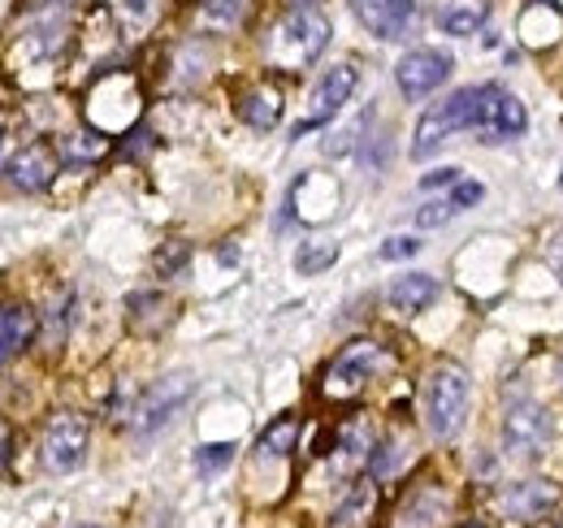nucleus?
Masks as SVG:
<instances>
[{
	"mask_svg": "<svg viewBox=\"0 0 563 528\" xmlns=\"http://www.w3.org/2000/svg\"><path fill=\"white\" fill-rule=\"evenodd\" d=\"M482 96H486V82L482 87H460L451 91L446 100H438L421 122H417V143H412V156L424 161L433 156L451 134L460 131H477V118H482Z\"/></svg>",
	"mask_w": 563,
	"mask_h": 528,
	"instance_id": "obj_1",
	"label": "nucleus"
},
{
	"mask_svg": "<svg viewBox=\"0 0 563 528\" xmlns=\"http://www.w3.org/2000/svg\"><path fill=\"white\" fill-rule=\"evenodd\" d=\"M468 373L460 364H433V373L424 377V425L433 438H455L464 416H468Z\"/></svg>",
	"mask_w": 563,
	"mask_h": 528,
	"instance_id": "obj_2",
	"label": "nucleus"
},
{
	"mask_svg": "<svg viewBox=\"0 0 563 528\" xmlns=\"http://www.w3.org/2000/svg\"><path fill=\"white\" fill-rule=\"evenodd\" d=\"M330 44V22L317 9H290L269 40V62L278 69H299L317 62Z\"/></svg>",
	"mask_w": 563,
	"mask_h": 528,
	"instance_id": "obj_3",
	"label": "nucleus"
},
{
	"mask_svg": "<svg viewBox=\"0 0 563 528\" xmlns=\"http://www.w3.org/2000/svg\"><path fill=\"white\" fill-rule=\"evenodd\" d=\"M555 438V425H551V411L533 398H516L507 403L503 411V451L516 455V460H542L547 447Z\"/></svg>",
	"mask_w": 563,
	"mask_h": 528,
	"instance_id": "obj_4",
	"label": "nucleus"
},
{
	"mask_svg": "<svg viewBox=\"0 0 563 528\" xmlns=\"http://www.w3.org/2000/svg\"><path fill=\"white\" fill-rule=\"evenodd\" d=\"M386 364V351L377 342H352L334 355L330 373H325V395L334 403H352L364 395V386L373 382V373Z\"/></svg>",
	"mask_w": 563,
	"mask_h": 528,
	"instance_id": "obj_5",
	"label": "nucleus"
},
{
	"mask_svg": "<svg viewBox=\"0 0 563 528\" xmlns=\"http://www.w3.org/2000/svg\"><path fill=\"white\" fill-rule=\"evenodd\" d=\"M87 442H91V425L87 416L78 411H53V420L44 425V468L48 472H74L82 455H87Z\"/></svg>",
	"mask_w": 563,
	"mask_h": 528,
	"instance_id": "obj_6",
	"label": "nucleus"
},
{
	"mask_svg": "<svg viewBox=\"0 0 563 528\" xmlns=\"http://www.w3.org/2000/svg\"><path fill=\"white\" fill-rule=\"evenodd\" d=\"M355 82H360V69H355L352 62H339L334 69H325V74L317 78L312 96H308V118L295 127V139L308 134L312 127H321V122H330V118L352 100Z\"/></svg>",
	"mask_w": 563,
	"mask_h": 528,
	"instance_id": "obj_7",
	"label": "nucleus"
},
{
	"mask_svg": "<svg viewBox=\"0 0 563 528\" xmlns=\"http://www.w3.org/2000/svg\"><path fill=\"white\" fill-rule=\"evenodd\" d=\"M446 78H451V53H442V48H412L395 66V82H399V91L408 100L433 96Z\"/></svg>",
	"mask_w": 563,
	"mask_h": 528,
	"instance_id": "obj_8",
	"label": "nucleus"
},
{
	"mask_svg": "<svg viewBox=\"0 0 563 528\" xmlns=\"http://www.w3.org/2000/svg\"><path fill=\"white\" fill-rule=\"evenodd\" d=\"M347 4L360 18V26L386 44L408 40L417 26V0H347Z\"/></svg>",
	"mask_w": 563,
	"mask_h": 528,
	"instance_id": "obj_9",
	"label": "nucleus"
},
{
	"mask_svg": "<svg viewBox=\"0 0 563 528\" xmlns=\"http://www.w3.org/2000/svg\"><path fill=\"white\" fill-rule=\"evenodd\" d=\"M525 131H529V113H525V105H520L511 91H503V87L486 82L477 134H482L486 143H503V139H520Z\"/></svg>",
	"mask_w": 563,
	"mask_h": 528,
	"instance_id": "obj_10",
	"label": "nucleus"
},
{
	"mask_svg": "<svg viewBox=\"0 0 563 528\" xmlns=\"http://www.w3.org/2000/svg\"><path fill=\"white\" fill-rule=\"evenodd\" d=\"M187 398H191V377L187 373H174V377H165V382H156L147 395L140 398V407H135V429L140 433H156L161 425H169L183 407H187Z\"/></svg>",
	"mask_w": 563,
	"mask_h": 528,
	"instance_id": "obj_11",
	"label": "nucleus"
},
{
	"mask_svg": "<svg viewBox=\"0 0 563 528\" xmlns=\"http://www.w3.org/2000/svg\"><path fill=\"white\" fill-rule=\"evenodd\" d=\"M4 174H9V183H13L18 191L35 196V191H44V187L57 178V152H53L48 143H26L22 152H13V156L4 161Z\"/></svg>",
	"mask_w": 563,
	"mask_h": 528,
	"instance_id": "obj_12",
	"label": "nucleus"
},
{
	"mask_svg": "<svg viewBox=\"0 0 563 528\" xmlns=\"http://www.w3.org/2000/svg\"><path fill=\"white\" fill-rule=\"evenodd\" d=\"M373 451H377V442H373V425H368V416L343 420L339 433H334V472H339V476H355L360 468L373 463Z\"/></svg>",
	"mask_w": 563,
	"mask_h": 528,
	"instance_id": "obj_13",
	"label": "nucleus"
},
{
	"mask_svg": "<svg viewBox=\"0 0 563 528\" xmlns=\"http://www.w3.org/2000/svg\"><path fill=\"white\" fill-rule=\"evenodd\" d=\"M555 503H560V494H555L551 481H520V485H507V490L498 494V507H503V516H511V520H538V516L551 512Z\"/></svg>",
	"mask_w": 563,
	"mask_h": 528,
	"instance_id": "obj_14",
	"label": "nucleus"
},
{
	"mask_svg": "<svg viewBox=\"0 0 563 528\" xmlns=\"http://www.w3.org/2000/svg\"><path fill=\"white\" fill-rule=\"evenodd\" d=\"M386 299H390V308H395V312L417 317V312H424V308L438 299V282H433L429 273H404V277H395V282H390Z\"/></svg>",
	"mask_w": 563,
	"mask_h": 528,
	"instance_id": "obj_15",
	"label": "nucleus"
},
{
	"mask_svg": "<svg viewBox=\"0 0 563 528\" xmlns=\"http://www.w3.org/2000/svg\"><path fill=\"white\" fill-rule=\"evenodd\" d=\"M35 333H40L35 308H26V304H9L4 317H0V355L13 360L18 351H26V346L35 342Z\"/></svg>",
	"mask_w": 563,
	"mask_h": 528,
	"instance_id": "obj_16",
	"label": "nucleus"
},
{
	"mask_svg": "<svg viewBox=\"0 0 563 528\" xmlns=\"http://www.w3.org/2000/svg\"><path fill=\"white\" fill-rule=\"evenodd\" d=\"M239 118H243L252 131H274L282 118V96L274 87H252V91H243Z\"/></svg>",
	"mask_w": 563,
	"mask_h": 528,
	"instance_id": "obj_17",
	"label": "nucleus"
},
{
	"mask_svg": "<svg viewBox=\"0 0 563 528\" xmlns=\"http://www.w3.org/2000/svg\"><path fill=\"white\" fill-rule=\"evenodd\" d=\"M373 512H377V485L373 481H360L352 494L339 503V512L330 516V528H364Z\"/></svg>",
	"mask_w": 563,
	"mask_h": 528,
	"instance_id": "obj_18",
	"label": "nucleus"
},
{
	"mask_svg": "<svg viewBox=\"0 0 563 528\" xmlns=\"http://www.w3.org/2000/svg\"><path fill=\"white\" fill-rule=\"evenodd\" d=\"M299 416H278L274 425H265V433H261V442H256V455L261 460H282V455H290L295 447H299Z\"/></svg>",
	"mask_w": 563,
	"mask_h": 528,
	"instance_id": "obj_19",
	"label": "nucleus"
},
{
	"mask_svg": "<svg viewBox=\"0 0 563 528\" xmlns=\"http://www.w3.org/2000/svg\"><path fill=\"white\" fill-rule=\"evenodd\" d=\"M486 18H490V9L477 0H468V4H451V9H442L438 13V26L446 31V35H460V40H468V35H477L482 26H486Z\"/></svg>",
	"mask_w": 563,
	"mask_h": 528,
	"instance_id": "obj_20",
	"label": "nucleus"
},
{
	"mask_svg": "<svg viewBox=\"0 0 563 528\" xmlns=\"http://www.w3.org/2000/svg\"><path fill=\"white\" fill-rule=\"evenodd\" d=\"M252 0H200V26L209 31H239L247 22Z\"/></svg>",
	"mask_w": 563,
	"mask_h": 528,
	"instance_id": "obj_21",
	"label": "nucleus"
},
{
	"mask_svg": "<svg viewBox=\"0 0 563 528\" xmlns=\"http://www.w3.org/2000/svg\"><path fill=\"white\" fill-rule=\"evenodd\" d=\"M62 40H66V9H48L40 22H35V31H31V53L35 57H53L57 48H62Z\"/></svg>",
	"mask_w": 563,
	"mask_h": 528,
	"instance_id": "obj_22",
	"label": "nucleus"
},
{
	"mask_svg": "<svg viewBox=\"0 0 563 528\" xmlns=\"http://www.w3.org/2000/svg\"><path fill=\"white\" fill-rule=\"evenodd\" d=\"M334 261H339V243H330V239H312V243L299 248L295 268H299V277H317V273L334 268Z\"/></svg>",
	"mask_w": 563,
	"mask_h": 528,
	"instance_id": "obj_23",
	"label": "nucleus"
},
{
	"mask_svg": "<svg viewBox=\"0 0 563 528\" xmlns=\"http://www.w3.org/2000/svg\"><path fill=\"white\" fill-rule=\"evenodd\" d=\"M442 507H446V498H442V494H421V498H412V503H408V512L399 516V525L395 528H438Z\"/></svg>",
	"mask_w": 563,
	"mask_h": 528,
	"instance_id": "obj_24",
	"label": "nucleus"
},
{
	"mask_svg": "<svg viewBox=\"0 0 563 528\" xmlns=\"http://www.w3.org/2000/svg\"><path fill=\"white\" fill-rule=\"evenodd\" d=\"M109 152V134L104 131H78L62 143V156L66 161H100Z\"/></svg>",
	"mask_w": 563,
	"mask_h": 528,
	"instance_id": "obj_25",
	"label": "nucleus"
},
{
	"mask_svg": "<svg viewBox=\"0 0 563 528\" xmlns=\"http://www.w3.org/2000/svg\"><path fill=\"white\" fill-rule=\"evenodd\" d=\"M455 212H460V208L451 204V196L429 199V204H421V208H417V226H421V230H438V226H446Z\"/></svg>",
	"mask_w": 563,
	"mask_h": 528,
	"instance_id": "obj_26",
	"label": "nucleus"
},
{
	"mask_svg": "<svg viewBox=\"0 0 563 528\" xmlns=\"http://www.w3.org/2000/svg\"><path fill=\"white\" fill-rule=\"evenodd\" d=\"M187 256H191V248L183 243V239H169L161 252H156V273L161 277H169V273H178L183 264H187Z\"/></svg>",
	"mask_w": 563,
	"mask_h": 528,
	"instance_id": "obj_27",
	"label": "nucleus"
},
{
	"mask_svg": "<svg viewBox=\"0 0 563 528\" xmlns=\"http://www.w3.org/2000/svg\"><path fill=\"white\" fill-rule=\"evenodd\" d=\"M118 13L126 26H147L156 18V0H118Z\"/></svg>",
	"mask_w": 563,
	"mask_h": 528,
	"instance_id": "obj_28",
	"label": "nucleus"
},
{
	"mask_svg": "<svg viewBox=\"0 0 563 528\" xmlns=\"http://www.w3.org/2000/svg\"><path fill=\"white\" fill-rule=\"evenodd\" d=\"M417 252H421V243H417L412 234H395V239L382 243V261H408V256H417Z\"/></svg>",
	"mask_w": 563,
	"mask_h": 528,
	"instance_id": "obj_29",
	"label": "nucleus"
},
{
	"mask_svg": "<svg viewBox=\"0 0 563 528\" xmlns=\"http://www.w3.org/2000/svg\"><path fill=\"white\" fill-rule=\"evenodd\" d=\"M234 455V447H225V442H212V447H200L196 451V463H200V472H217V468H225Z\"/></svg>",
	"mask_w": 563,
	"mask_h": 528,
	"instance_id": "obj_30",
	"label": "nucleus"
},
{
	"mask_svg": "<svg viewBox=\"0 0 563 528\" xmlns=\"http://www.w3.org/2000/svg\"><path fill=\"white\" fill-rule=\"evenodd\" d=\"M455 183H460V169H455V165H442V169H433V174L421 178L424 191H433V187H455Z\"/></svg>",
	"mask_w": 563,
	"mask_h": 528,
	"instance_id": "obj_31",
	"label": "nucleus"
},
{
	"mask_svg": "<svg viewBox=\"0 0 563 528\" xmlns=\"http://www.w3.org/2000/svg\"><path fill=\"white\" fill-rule=\"evenodd\" d=\"M477 199H482V183H455V191H451L455 208H473Z\"/></svg>",
	"mask_w": 563,
	"mask_h": 528,
	"instance_id": "obj_32",
	"label": "nucleus"
},
{
	"mask_svg": "<svg viewBox=\"0 0 563 528\" xmlns=\"http://www.w3.org/2000/svg\"><path fill=\"white\" fill-rule=\"evenodd\" d=\"M547 264L555 268V277L563 282V230L555 234V239H551V243H547Z\"/></svg>",
	"mask_w": 563,
	"mask_h": 528,
	"instance_id": "obj_33",
	"label": "nucleus"
},
{
	"mask_svg": "<svg viewBox=\"0 0 563 528\" xmlns=\"http://www.w3.org/2000/svg\"><path fill=\"white\" fill-rule=\"evenodd\" d=\"M13 463V429H4V468Z\"/></svg>",
	"mask_w": 563,
	"mask_h": 528,
	"instance_id": "obj_34",
	"label": "nucleus"
},
{
	"mask_svg": "<svg viewBox=\"0 0 563 528\" xmlns=\"http://www.w3.org/2000/svg\"><path fill=\"white\" fill-rule=\"evenodd\" d=\"M290 9H317V0H290Z\"/></svg>",
	"mask_w": 563,
	"mask_h": 528,
	"instance_id": "obj_35",
	"label": "nucleus"
},
{
	"mask_svg": "<svg viewBox=\"0 0 563 528\" xmlns=\"http://www.w3.org/2000/svg\"><path fill=\"white\" fill-rule=\"evenodd\" d=\"M560 382H563V355H560Z\"/></svg>",
	"mask_w": 563,
	"mask_h": 528,
	"instance_id": "obj_36",
	"label": "nucleus"
},
{
	"mask_svg": "<svg viewBox=\"0 0 563 528\" xmlns=\"http://www.w3.org/2000/svg\"><path fill=\"white\" fill-rule=\"evenodd\" d=\"M74 528H96V525H74Z\"/></svg>",
	"mask_w": 563,
	"mask_h": 528,
	"instance_id": "obj_37",
	"label": "nucleus"
},
{
	"mask_svg": "<svg viewBox=\"0 0 563 528\" xmlns=\"http://www.w3.org/2000/svg\"><path fill=\"white\" fill-rule=\"evenodd\" d=\"M560 187H563V178H560Z\"/></svg>",
	"mask_w": 563,
	"mask_h": 528,
	"instance_id": "obj_38",
	"label": "nucleus"
}]
</instances>
